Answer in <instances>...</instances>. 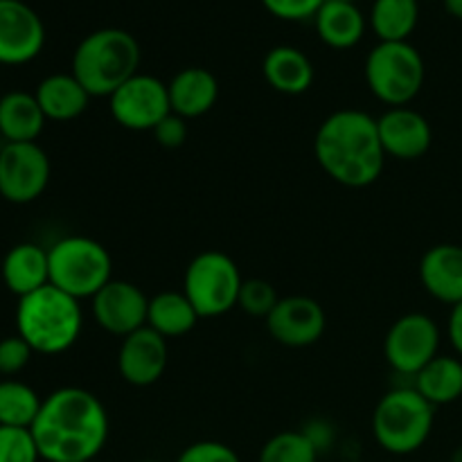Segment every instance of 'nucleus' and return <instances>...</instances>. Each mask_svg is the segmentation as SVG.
<instances>
[{"mask_svg": "<svg viewBox=\"0 0 462 462\" xmlns=\"http://www.w3.org/2000/svg\"><path fill=\"white\" fill-rule=\"evenodd\" d=\"M30 431L43 462H90L106 447L111 424L95 393L63 386L45 397Z\"/></svg>", "mask_w": 462, "mask_h": 462, "instance_id": "1", "label": "nucleus"}, {"mask_svg": "<svg viewBox=\"0 0 462 462\" xmlns=\"http://www.w3.org/2000/svg\"><path fill=\"white\" fill-rule=\"evenodd\" d=\"M320 170L343 188L361 189L377 183L386 165L377 117L359 108H341L320 122L314 135Z\"/></svg>", "mask_w": 462, "mask_h": 462, "instance_id": "2", "label": "nucleus"}, {"mask_svg": "<svg viewBox=\"0 0 462 462\" xmlns=\"http://www.w3.org/2000/svg\"><path fill=\"white\" fill-rule=\"evenodd\" d=\"M140 43L122 27H102L79 41L70 72L90 97H111L125 81L140 72Z\"/></svg>", "mask_w": 462, "mask_h": 462, "instance_id": "3", "label": "nucleus"}, {"mask_svg": "<svg viewBox=\"0 0 462 462\" xmlns=\"http://www.w3.org/2000/svg\"><path fill=\"white\" fill-rule=\"evenodd\" d=\"M84 325V311L77 298L48 287L18 298L16 334L25 338L34 355H63L77 343Z\"/></svg>", "mask_w": 462, "mask_h": 462, "instance_id": "4", "label": "nucleus"}, {"mask_svg": "<svg viewBox=\"0 0 462 462\" xmlns=\"http://www.w3.org/2000/svg\"><path fill=\"white\" fill-rule=\"evenodd\" d=\"M436 406L413 386L393 388L373 411V438L386 454L411 456L422 449L433 433Z\"/></svg>", "mask_w": 462, "mask_h": 462, "instance_id": "5", "label": "nucleus"}, {"mask_svg": "<svg viewBox=\"0 0 462 462\" xmlns=\"http://www.w3.org/2000/svg\"><path fill=\"white\" fill-rule=\"evenodd\" d=\"M50 284L68 296L84 300L93 298L113 280L111 253L97 239L68 235L48 248Z\"/></svg>", "mask_w": 462, "mask_h": 462, "instance_id": "6", "label": "nucleus"}, {"mask_svg": "<svg viewBox=\"0 0 462 462\" xmlns=\"http://www.w3.org/2000/svg\"><path fill=\"white\" fill-rule=\"evenodd\" d=\"M365 84L391 108L409 106L427 77L424 59L409 41H379L365 57Z\"/></svg>", "mask_w": 462, "mask_h": 462, "instance_id": "7", "label": "nucleus"}, {"mask_svg": "<svg viewBox=\"0 0 462 462\" xmlns=\"http://www.w3.org/2000/svg\"><path fill=\"white\" fill-rule=\"evenodd\" d=\"M242 271L224 251H203L188 264L183 275V293L199 319H217L237 307L242 291Z\"/></svg>", "mask_w": 462, "mask_h": 462, "instance_id": "8", "label": "nucleus"}, {"mask_svg": "<svg viewBox=\"0 0 462 462\" xmlns=\"http://www.w3.org/2000/svg\"><path fill=\"white\" fill-rule=\"evenodd\" d=\"M440 328L422 311L397 319L383 338V356L395 373L415 377L429 361L440 355Z\"/></svg>", "mask_w": 462, "mask_h": 462, "instance_id": "9", "label": "nucleus"}, {"mask_svg": "<svg viewBox=\"0 0 462 462\" xmlns=\"http://www.w3.org/2000/svg\"><path fill=\"white\" fill-rule=\"evenodd\" d=\"M52 165L39 143H5L0 147V197L16 206L36 201L48 189Z\"/></svg>", "mask_w": 462, "mask_h": 462, "instance_id": "10", "label": "nucleus"}, {"mask_svg": "<svg viewBox=\"0 0 462 462\" xmlns=\"http://www.w3.org/2000/svg\"><path fill=\"white\" fill-rule=\"evenodd\" d=\"M108 108L122 129L153 131L171 113L170 90L158 77L138 72L108 97Z\"/></svg>", "mask_w": 462, "mask_h": 462, "instance_id": "11", "label": "nucleus"}, {"mask_svg": "<svg viewBox=\"0 0 462 462\" xmlns=\"http://www.w3.org/2000/svg\"><path fill=\"white\" fill-rule=\"evenodd\" d=\"M93 319L113 337H129L147 325L149 298L143 289L126 280H111L90 298Z\"/></svg>", "mask_w": 462, "mask_h": 462, "instance_id": "12", "label": "nucleus"}, {"mask_svg": "<svg viewBox=\"0 0 462 462\" xmlns=\"http://www.w3.org/2000/svg\"><path fill=\"white\" fill-rule=\"evenodd\" d=\"M45 48V25L23 0H0V66H25Z\"/></svg>", "mask_w": 462, "mask_h": 462, "instance_id": "13", "label": "nucleus"}, {"mask_svg": "<svg viewBox=\"0 0 462 462\" xmlns=\"http://www.w3.org/2000/svg\"><path fill=\"white\" fill-rule=\"evenodd\" d=\"M266 332L284 347H310L323 338L328 316L323 305L310 296L280 298L266 316Z\"/></svg>", "mask_w": 462, "mask_h": 462, "instance_id": "14", "label": "nucleus"}, {"mask_svg": "<svg viewBox=\"0 0 462 462\" xmlns=\"http://www.w3.org/2000/svg\"><path fill=\"white\" fill-rule=\"evenodd\" d=\"M167 364H170L167 338L147 325L122 338L117 350V373L129 386H153L162 379Z\"/></svg>", "mask_w": 462, "mask_h": 462, "instance_id": "15", "label": "nucleus"}, {"mask_svg": "<svg viewBox=\"0 0 462 462\" xmlns=\"http://www.w3.org/2000/svg\"><path fill=\"white\" fill-rule=\"evenodd\" d=\"M377 129L383 153L397 161H418L431 149V122L411 106L388 108L377 117Z\"/></svg>", "mask_w": 462, "mask_h": 462, "instance_id": "16", "label": "nucleus"}, {"mask_svg": "<svg viewBox=\"0 0 462 462\" xmlns=\"http://www.w3.org/2000/svg\"><path fill=\"white\" fill-rule=\"evenodd\" d=\"M420 282L424 291L445 305L462 302V246L438 244L420 260Z\"/></svg>", "mask_w": 462, "mask_h": 462, "instance_id": "17", "label": "nucleus"}, {"mask_svg": "<svg viewBox=\"0 0 462 462\" xmlns=\"http://www.w3.org/2000/svg\"><path fill=\"white\" fill-rule=\"evenodd\" d=\"M3 282L14 296L25 298L50 284L48 248L34 242H21L3 257Z\"/></svg>", "mask_w": 462, "mask_h": 462, "instance_id": "18", "label": "nucleus"}, {"mask_svg": "<svg viewBox=\"0 0 462 462\" xmlns=\"http://www.w3.org/2000/svg\"><path fill=\"white\" fill-rule=\"evenodd\" d=\"M170 90V106L171 113L185 117V120H194L215 108L217 99H219V81L212 75L208 68H183L171 77L167 84Z\"/></svg>", "mask_w": 462, "mask_h": 462, "instance_id": "19", "label": "nucleus"}, {"mask_svg": "<svg viewBox=\"0 0 462 462\" xmlns=\"http://www.w3.org/2000/svg\"><path fill=\"white\" fill-rule=\"evenodd\" d=\"M266 84L282 95H302L314 84V63L293 45H275L262 61Z\"/></svg>", "mask_w": 462, "mask_h": 462, "instance_id": "20", "label": "nucleus"}, {"mask_svg": "<svg viewBox=\"0 0 462 462\" xmlns=\"http://www.w3.org/2000/svg\"><path fill=\"white\" fill-rule=\"evenodd\" d=\"M41 111L52 122H70L86 113L90 95L72 72H54L39 81L34 90Z\"/></svg>", "mask_w": 462, "mask_h": 462, "instance_id": "21", "label": "nucleus"}, {"mask_svg": "<svg viewBox=\"0 0 462 462\" xmlns=\"http://www.w3.org/2000/svg\"><path fill=\"white\" fill-rule=\"evenodd\" d=\"M316 34L325 45L334 50H350L364 39L368 18L356 3L346 0H325L314 16Z\"/></svg>", "mask_w": 462, "mask_h": 462, "instance_id": "22", "label": "nucleus"}, {"mask_svg": "<svg viewBox=\"0 0 462 462\" xmlns=\"http://www.w3.org/2000/svg\"><path fill=\"white\" fill-rule=\"evenodd\" d=\"M48 117L34 93L9 90L0 97V135L5 143H36Z\"/></svg>", "mask_w": 462, "mask_h": 462, "instance_id": "23", "label": "nucleus"}, {"mask_svg": "<svg viewBox=\"0 0 462 462\" xmlns=\"http://www.w3.org/2000/svg\"><path fill=\"white\" fill-rule=\"evenodd\" d=\"M413 388L433 406L454 404L462 397V359L438 355L413 377Z\"/></svg>", "mask_w": 462, "mask_h": 462, "instance_id": "24", "label": "nucleus"}, {"mask_svg": "<svg viewBox=\"0 0 462 462\" xmlns=\"http://www.w3.org/2000/svg\"><path fill=\"white\" fill-rule=\"evenodd\" d=\"M199 314L183 291H161L149 298L147 328L165 338H179L192 332L199 323Z\"/></svg>", "mask_w": 462, "mask_h": 462, "instance_id": "25", "label": "nucleus"}, {"mask_svg": "<svg viewBox=\"0 0 462 462\" xmlns=\"http://www.w3.org/2000/svg\"><path fill=\"white\" fill-rule=\"evenodd\" d=\"M420 21V0H374L368 25L379 41H409Z\"/></svg>", "mask_w": 462, "mask_h": 462, "instance_id": "26", "label": "nucleus"}, {"mask_svg": "<svg viewBox=\"0 0 462 462\" xmlns=\"http://www.w3.org/2000/svg\"><path fill=\"white\" fill-rule=\"evenodd\" d=\"M43 400L21 379H0V427L32 429Z\"/></svg>", "mask_w": 462, "mask_h": 462, "instance_id": "27", "label": "nucleus"}, {"mask_svg": "<svg viewBox=\"0 0 462 462\" xmlns=\"http://www.w3.org/2000/svg\"><path fill=\"white\" fill-rule=\"evenodd\" d=\"M319 456L305 431H280L262 445L257 462H319Z\"/></svg>", "mask_w": 462, "mask_h": 462, "instance_id": "28", "label": "nucleus"}, {"mask_svg": "<svg viewBox=\"0 0 462 462\" xmlns=\"http://www.w3.org/2000/svg\"><path fill=\"white\" fill-rule=\"evenodd\" d=\"M280 296L275 291L273 284L269 280L262 278H251L244 280L242 291H239L237 307L248 316H255V319H266V316L273 311V307L278 305Z\"/></svg>", "mask_w": 462, "mask_h": 462, "instance_id": "29", "label": "nucleus"}, {"mask_svg": "<svg viewBox=\"0 0 462 462\" xmlns=\"http://www.w3.org/2000/svg\"><path fill=\"white\" fill-rule=\"evenodd\" d=\"M0 462H41L30 429L0 427Z\"/></svg>", "mask_w": 462, "mask_h": 462, "instance_id": "30", "label": "nucleus"}, {"mask_svg": "<svg viewBox=\"0 0 462 462\" xmlns=\"http://www.w3.org/2000/svg\"><path fill=\"white\" fill-rule=\"evenodd\" d=\"M32 355H34V350L18 334L0 338V374L5 379L16 377L18 373H23L30 365Z\"/></svg>", "mask_w": 462, "mask_h": 462, "instance_id": "31", "label": "nucleus"}, {"mask_svg": "<svg viewBox=\"0 0 462 462\" xmlns=\"http://www.w3.org/2000/svg\"><path fill=\"white\" fill-rule=\"evenodd\" d=\"M174 462H242V458L226 442L199 440L185 447Z\"/></svg>", "mask_w": 462, "mask_h": 462, "instance_id": "32", "label": "nucleus"}, {"mask_svg": "<svg viewBox=\"0 0 462 462\" xmlns=\"http://www.w3.org/2000/svg\"><path fill=\"white\" fill-rule=\"evenodd\" d=\"M325 0H262L266 12L280 21H307L319 14Z\"/></svg>", "mask_w": 462, "mask_h": 462, "instance_id": "33", "label": "nucleus"}, {"mask_svg": "<svg viewBox=\"0 0 462 462\" xmlns=\"http://www.w3.org/2000/svg\"><path fill=\"white\" fill-rule=\"evenodd\" d=\"M152 134L161 147L179 149V147H183L185 140H188V134H189L188 120L180 116H176V113H170V116H167L165 120H162L161 125L152 131Z\"/></svg>", "mask_w": 462, "mask_h": 462, "instance_id": "34", "label": "nucleus"}, {"mask_svg": "<svg viewBox=\"0 0 462 462\" xmlns=\"http://www.w3.org/2000/svg\"><path fill=\"white\" fill-rule=\"evenodd\" d=\"M447 332H449L451 347L456 350V355L462 359V302L451 307L449 311V325H447Z\"/></svg>", "mask_w": 462, "mask_h": 462, "instance_id": "35", "label": "nucleus"}, {"mask_svg": "<svg viewBox=\"0 0 462 462\" xmlns=\"http://www.w3.org/2000/svg\"><path fill=\"white\" fill-rule=\"evenodd\" d=\"M302 431L307 433V438H310V440L314 442V447H316V449H319V451H328L329 445H332L334 433H332V429L328 427V424L316 422V424H311V427L302 429Z\"/></svg>", "mask_w": 462, "mask_h": 462, "instance_id": "36", "label": "nucleus"}, {"mask_svg": "<svg viewBox=\"0 0 462 462\" xmlns=\"http://www.w3.org/2000/svg\"><path fill=\"white\" fill-rule=\"evenodd\" d=\"M445 7L451 16L462 21V0H445Z\"/></svg>", "mask_w": 462, "mask_h": 462, "instance_id": "37", "label": "nucleus"}, {"mask_svg": "<svg viewBox=\"0 0 462 462\" xmlns=\"http://www.w3.org/2000/svg\"><path fill=\"white\" fill-rule=\"evenodd\" d=\"M449 462H462V445L456 447L454 451H451V458Z\"/></svg>", "mask_w": 462, "mask_h": 462, "instance_id": "38", "label": "nucleus"}, {"mask_svg": "<svg viewBox=\"0 0 462 462\" xmlns=\"http://www.w3.org/2000/svg\"><path fill=\"white\" fill-rule=\"evenodd\" d=\"M138 462H161V460H153V458H144V460H138Z\"/></svg>", "mask_w": 462, "mask_h": 462, "instance_id": "39", "label": "nucleus"}, {"mask_svg": "<svg viewBox=\"0 0 462 462\" xmlns=\"http://www.w3.org/2000/svg\"><path fill=\"white\" fill-rule=\"evenodd\" d=\"M346 3H359V0H346Z\"/></svg>", "mask_w": 462, "mask_h": 462, "instance_id": "40", "label": "nucleus"}, {"mask_svg": "<svg viewBox=\"0 0 462 462\" xmlns=\"http://www.w3.org/2000/svg\"><path fill=\"white\" fill-rule=\"evenodd\" d=\"M90 462H102V460H90Z\"/></svg>", "mask_w": 462, "mask_h": 462, "instance_id": "41", "label": "nucleus"}, {"mask_svg": "<svg viewBox=\"0 0 462 462\" xmlns=\"http://www.w3.org/2000/svg\"><path fill=\"white\" fill-rule=\"evenodd\" d=\"M0 97H3V95H0Z\"/></svg>", "mask_w": 462, "mask_h": 462, "instance_id": "42", "label": "nucleus"}]
</instances>
